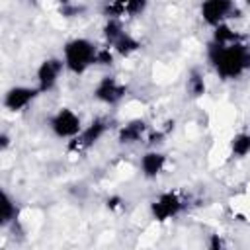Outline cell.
<instances>
[{
    "label": "cell",
    "mask_w": 250,
    "mask_h": 250,
    "mask_svg": "<svg viewBox=\"0 0 250 250\" xmlns=\"http://www.w3.org/2000/svg\"><path fill=\"white\" fill-rule=\"evenodd\" d=\"M209 61L217 74L225 80H234L242 76L250 66V53L248 47L242 41L229 43V45H217L213 43L209 47Z\"/></svg>",
    "instance_id": "1"
},
{
    "label": "cell",
    "mask_w": 250,
    "mask_h": 250,
    "mask_svg": "<svg viewBox=\"0 0 250 250\" xmlns=\"http://www.w3.org/2000/svg\"><path fill=\"white\" fill-rule=\"evenodd\" d=\"M96 51L98 47L90 39H84V37L70 39L62 47V55H64L62 62L72 74H82L92 64H96Z\"/></svg>",
    "instance_id": "2"
},
{
    "label": "cell",
    "mask_w": 250,
    "mask_h": 250,
    "mask_svg": "<svg viewBox=\"0 0 250 250\" xmlns=\"http://www.w3.org/2000/svg\"><path fill=\"white\" fill-rule=\"evenodd\" d=\"M51 131L61 137V139H72L74 135L80 133L82 121L80 117L70 109V107H61L53 117H51Z\"/></svg>",
    "instance_id": "3"
},
{
    "label": "cell",
    "mask_w": 250,
    "mask_h": 250,
    "mask_svg": "<svg viewBox=\"0 0 250 250\" xmlns=\"http://www.w3.org/2000/svg\"><path fill=\"white\" fill-rule=\"evenodd\" d=\"M182 207H184V201L176 191H164L150 203V215L154 221L164 223V221L176 217L182 211Z\"/></svg>",
    "instance_id": "4"
},
{
    "label": "cell",
    "mask_w": 250,
    "mask_h": 250,
    "mask_svg": "<svg viewBox=\"0 0 250 250\" xmlns=\"http://www.w3.org/2000/svg\"><path fill=\"white\" fill-rule=\"evenodd\" d=\"M105 131H107V121L104 117H96V119H92V123L88 127L80 129V133L72 137L68 148L74 150V152H80L84 148H90L92 145H96L104 137Z\"/></svg>",
    "instance_id": "5"
},
{
    "label": "cell",
    "mask_w": 250,
    "mask_h": 250,
    "mask_svg": "<svg viewBox=\"0 0 250 250\" xmlns=\"http://www.w3.org/2000/svg\"><path fill=\"white\" fill-rule=\"evenodd\" d=\"M234 2L232 0H203L201 4V18L207 25L223 23L227 18L234 14Z\"/></svg>",
    "instance_id": "6"
},
{
    "label": "cell",
    "mask_w": 250,
    "mask_h": 250,
    "mask_svg": "<svg viewBox=\"0 0 250 250\" xmlns=\"http://www.w3.org/2000/svg\"><path fill=\"white\" fill-rule=\"evenodd\" d=\"M62 68H64V62H62V59H57V57H51V59H45L39 66H37V90H39V94L41 92H49L55 84H57V80H59V76H61V72H62Z\"/></svg>",
    "instance_id": "7"
},
{
    "label": "cell",
    "mask_w": 250,
    "mask_h": 250,
    "mask_svg": "<svg viewBox=\"0 0 250 250\" xmlns=\"http://www.w3.org/2000/svg\"><path fill=\"white\" fill-rule=\"evenodd\" d=\"M39 94L37 88H31V86H12L10 90H6L4 94V107L10 109V111H21L23 107H27L35 96Z\"/></svg>",
    "instance_id": "8"
},
{
    "label": "cell",
    "mask_w": 250,
    "mask_h": 250,
    "mask_svg": "<svg viewBox=\"0 0 250 250\" xmlns=\"http://www.w3.org/2000/svg\"><path fill=\"white\" fill-rule=\"evenodd\" d=\"M125 92H127V86L119 84L113 76H104L98 82V86L94 88V98L100 100L102 104L113 105V104H117L125 96Z\"/></svg>",
    "instance_id": "9"
},
{
    "label": "cell",
    "mask_w": 250,
    "mask_h": 250,
    "mask_svg": "<svg viewBox=\"0 0 250 250\" xmlns=\"http://www.w3.org/2000/svg\"><path fill=\"white\" fill-rule=\"evenodd\" d=\"M166 166V156L158 150H148L141 158V172L145 178H156Z\"/></svg>",
    "instance_id": "10"
},
{
    "label": "cell",
    "mask_w": 250,
    "mask_h": 250,
    "mask_svg": "<svg viewBox=\"0 0 250 250\" xmlns=\"http://www.w3.org/2000/svg\"><path fill=\"white\" fill-rule=\"evenodd\" d=\"M146 2L148 0H109V4L105 8V14H107V18H117L121 14L135 16V14L145 10Z\"/></svg>",
    "instance_id": "11"
},
{
    "label": "cell",
    "mask_w": 250,
    "mask_h": 250,
    "mask_svg": "<svg viewBox=\"0 0 250 250\" xmlns=\"http://www.w3.org/2000/svg\"><path fill=\"white\" fill-rule=\"evenodd\" d=\"M146 133V123L143 119H131L129 123H125L119 133H117V141L121 145H131L143 139V135Z\"/></svg>",
    "instance_id": "12"
},
{
    "label": "cell",
    "mask_w": 250,
    "mask_h": 250,
    "mask_svg": "<svg viewBox=\"0 0 250 250\" xmlns=\"http://www.w3.org/2000/svg\"><path fill=\"white\" fill-rule=\"evenodd\" d=\"M111 47H113V51H115L117 55H121V57H129V55H133V53H137V51L141 49V41L135 39L133 35H129V33L123 31V33L111 43Z\"/></svg>",
    "instance_id": "13"
},
{
    "label": "cell",
    "mask_w": 250,
    "mask_h": 250,
    "mask_svg": "<svg viewBox=\"0 0 250 250\" xmlns=\"http://www.w3.org/2000/svg\"><path fill=\"white\" fill-rule=\"evenodd\" d=\"M18 215V207L12 201V197L0 188V227L10 225Z\"/></svg>",
    "instance_id": "14"
},
{
    "label": "cell",
    "mask_w": 250,
    "mask_h": 250,
    "mask_svg": "<svg viewBox=\"0 0 250 250\" xmlns=\"http://www.w3.org/2000/svg\"><path fill=\"white\" fill-rule=\"evenodd\" d=\"M236 41H240V37H238V33H236L227 21L215 25L213 43H217V45H229V43H236Z\"/></svg>",
    "instance_id": "15"
},
{
    "label": "cell",
    "mask_w": 250,
    "mask_h": 250,
    "mask_svg": "<svg viewBox=\"0 0 250 250\" xmlns=\"http://www.w3.org/2000/svg\"><path fill=\"white\" fill-rule=\"evenodd\" d=\"M230 150L234 156L244 158L250 152V135L248 133H236L230 141Z\"/></svg>",
    "instance_id": "16"
},
{
    "label": "cell",
    "mask_w": 250,
    "mask_h": 250,
    "mask_svg": "<svg viewBox=\"0 0 250 250\" xmlns=\"http://www.w3.org/2000/svg\"><path fill=\"white\" fill-rule=\"evenodd\" d=\"M121 33H123L121 21H119L117 18H107V21H105V25H104V37H105V41L111 45Z\"/></svg>",
    "instance_id": "17"
},
{
    "label": "cell",
    "mask_w": 250,
    "mask_h": 250,
    "mask_svg": "<svg viewBox=\"0 0 250 250\" xmlns=\"http://www.w3.org/2000/svg\"><path fill=\"white\" fill-rule=\"evenodd\" d=\"M188 92H189L193 98H199V96L205 94V80H203V76H201L197 70H193V72L189 74V78H188Z\"/></svg>",
    "instance_id": "18"
},
{
    "label": "cell",
    "mask_w": 250,
    "mask_h": 250,
    "mask_svg": "<svg viewBox=\"0 0 250 250\" xmlns=\"http://www.w3.org/2000/svg\"><path fill=\"white\" fill-rule=\"evenodd\" d=\"M111 61H113V55L109 53V47L96 51V64H111Z\"/></svg>",
    "instance_id": "19"
},
{
    "label": "cell",
    "mask_w": 250,
    "mask_h": 250,
    "mask_svg": "<svg viewBox=\"0 0 250 250\" xmlns=\"http://www.w3.org/2000/svg\"><path fill=\"white\" fill-rule=\"evenodd\" d=\"M209 248H211V250H223V248H225V240H223L219 234H211V238H209Z\"/></svg>",
    "instance_id": "20"
},
{
    "label": "cell",
    "mask_w": 250,
    "mask_h": 250,
    "mask_svg": "<svg viewBox=\"0 0 250 250\" xmlns=\"http://www.w3.org/2000/svg\"><path fill=\"white\" fill-rule=\"evenodd\" d=\"M166 137V133L162 131V129H158V131H152L150 135H148V145H158V143H162V139Z\"/></svg>",
    "instance_id": "21"
},
{
    "label": "cell",
    "mask_w": 250,
    "mask_h": 250,
    "mask_svg": "<svg viewBox=\"0 0 250 250\" xmlns=\"http://www.w3.org/2000/svg\"><path fill=\"white\" fill-rule=\"evenodd\" d=\"M12 145V139L8 133H0V152H4L8 146Z\"/></svg>",
    "instance_id": "22"
},
{
    "label": "cell",
    "mask_w": 250,
    "mask_h": 250,
    "mask_svg": "<svg viewBox=\"0 0 250 250\" xmlns=\"http://www.w3.org/2000/svg\"><path fill=\"white\" fill-rule=\"evenodd\" d=\"M121 203H123V199H121L119 195L107 197V207H109V209H117V207H121Z\"/></svg>",
    "instance_id": "23"
},
{
    "label": "cell",
    "mask_w": 250,
    "mask_h": 250,
    "mask_svg": "<svg viewBox=\"0 0 250 250\" xmlns=\"http://www.w3.org/2000/svg\"><path fill=\"white\" fill-rule=\"evenodd\" d=\"M59 2H62V4H68V2H70V0H59Z\"/></svg>",
    "instance_id": "24"
}]
</instances>
